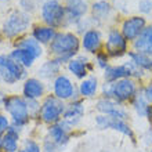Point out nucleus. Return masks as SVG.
<instances>
[{"label": "nucleus", "instance_id": "nucleus-42", "mask_svg": "<svg viewBox=\"0 0 152 152\" xmlns=\"http://www.w3.org/2000/svg\"><path fill=\"white\" fill-rule=\"evenodd\" d=\"M17 152H22V149H21V151H17Z\"/></svg>", "mask_w": 152, "mask_h": 152}, {"label": "nucleus", "instance_id": "nucleus-12", "mask_svg": "<svg viewBox=\"0 0 152 152\" xmlns=\"http://www.w3.org/2000/svg\"><path fill=\"white\" fill-rule=\"evenodd\" d=\"M72 129H73L72 126H69L64 119L60 120L58 123H54L50 126V129H48V136H50V140L58 147V149L64 148L65 145L68 144L69 132H71Z\"/></svg>", "mask_w": 152, "mask_h": 152}, {"label": "nucleus", "instance_id": "nucleus-18", "mask_svg": "<svg viewBox=\"0 0 152 152\" xmlns=\"http://www.w3.org/2000/svg\"><path fill=\"white\" fill-rule=\"evenodd\" d=\"M20 130L17 126L11 124L8 130L1 137V144L6 152H17L18 151V141H20Z\"/></svg>", "mask_w": 152, "mask_h": 152}, {"label": "nucleus", "instance_id": "nucleus-7", "mask_svg": "<svg viewBox=\"0 0 152 152\" xmlns=\"http://www.w3.org/2000/svg\"><path fill=\"white\" fill-rule=\"evenodd\" d=\"M96 124L97 127L101 129V130H115V132L129 137L133 142L136 141L133 129L130 127L127 120L119 119V118H112V116H107V115H101L100 113V115L96 116Z\"/></svg>", "mask_w": 152, "mask_h": 152}, {"label": "nucleus", "instance_id": "nucleus-17", "mask_svg": "<svg viewBox=\"0 0 152 152\" xmlns=\"http://www.w3.org/2000/svg\"><path fill=\"white\" fill-rule=\"evenodd\" d=\"M134 48L136 51L152 56V25L145 26V29L141 32V35L134 40Z\"/></svg>", "mask_w": 152, "mask_h": 152}, {"label": "nucleus", "instance_id": "nucleus-24", "mask_svg": "<svg viewBox=\"0 0 152 152\" xmlns=\"http://www.w3.org/2000/svg\"><path fill=\"white\" fill-rule=\"evenodd\" d=\"M10 58L17 61L18 64H21L25 68L32 66L35 60H36V57L33 56L32 53L28 51V50H24V48H15V50H12L10 53Z\"/></svg>", "mask_w": 152, "mask_h": 152}, {"label": "nucleus", "instance_id": "nucleus-33", "mask_svg": "<svg viewBox=\"0 0 152 152\" xmlns=\"http://www.w3.org/2000/svg\"><path fill=\"white\" fill-rule=\"evenodd\" d=\"M141 141H142V144H144L145 147L152 148V127H149V129L145 130L144 134L141 136Z\"/></svg>", "mask_w": 152, "mask_h": 152}, {"label": "nucleus", "instance_id": "nucleus-25", "mask_svg": "<svg viewBox=\"0 0 152 152\" xmlns=\"http://www.w3.org/2000/svg\"><path fill=\"white\" fill-rule=\"evenodd\" d=\"M56 31L51 26H36L32 32V37L35 40H37L40 44L51 43L54 37H56Z\"/></svg>", "mask_w": 152, "mask_h": 152}, {"label": "nucleus", "instance_id": "nucleus-37", "mask_svg": "<svg viewBox=\"0 0 152 152\" xmlns=\"http://www.w3.org/2000/svg\"><path fill=\"white\" fill-rule=\"evenodd\" d=\"M20 4L25 11H33V8H35V4L32 0H20Z\"/></svg>", "mask_w": 152, "mask_h": 152}, {"label": "nucleus", "instance_id": "nucleus-34", "mask_svg": "<svg viewBox=\"0 0 152 152\" xmlns=\"http://www.w3.org/2000/svg\"><path fill=\"white\" fill-rule=\"evenodd\" d=\"M138 10L142 14H148L152 11V0H141L138 3Z\"/></svg>", "mask_w": 152, "mask_h": 152}, {"label": "nucleus", "instance_id": "nucleus-9", "mask_svg": "<svg viewBox=\"0 0 152 152\" xmlns=\"http://www.w3.org/2000/svg\"><path fill=\"white\" fill-rule=\"evenodd\" d=\"M96 109L101 115L119 118V119L123 120L129 119V112L123 107V104H119V102H116L115 100H111V98H105V97L100 98L96 102Z\"/></svg>", "mask_w": 152, "mask_h": 152}, {"label": "nucleus", "instance_id": "nucleus-20", "mask_svg": "<svg viewBox=\"0 0 152 152\" xmlns=\"http://www.w3.org/2000/svg\"><path fill=\"white\" fill-rule=\"evenodd\" d=\"M91 64L86 62V58H83V57H80L77 60H71L68 62V71L80 80L86 79L88 75V71H91Z\"/></svg>", "mask_w": 152, "mask_h": 152}, {"label": "nucleus", "instance_id": "nucleus-14", "mask_svg": "<svg viewBox=\"0 0 152 152\" xmlns=\"http://www.w3.org/2000/svg\"><path fill=\"white\" fill-rule=\"evenodd\" d=\"M83 115H84V102L82 98H76V100H73L69 105H66L65 112H64V115H62V119H64L69 126L75 127L76 124L82 120Z\"/></svg>", "mask_w": 152, "mask_h": 152}, {"label": "nucleus", "instance_id": "nucleus-43", "mask_svg": "<svg viewBox=\"0 0 152 152\" xmlns=\"http://www.w3.org/2000/svg\"><path fill=\"white\" fill-rule=\"evenodd\" d=\"M149 152H152V148H151V151H149Z\"/></svg>", "mask_w": 152, "mask_h": 152}, {"label": "nucleus", "instance_id": "nucleus-28", "mask_svg": "<svg viewBox=\"0 0 152 152\" xmlns=\"http://www.w3.org/2000/svg\"><path fill=\"white\" fill-rule=\"evenodd\" d=\"M18 48L28 50V51L32 53V54L36 57V58L42 57V54H43V48H42L40 43L37 42V40L33 39V37H26V39L21 40L20 43H18Z\"/></svg>", "mask_w": 152, "mask_h": 152}, {"label": "nucleus", "instance_id": "nucleus-21", "mask_svg": "<svg viewBox=\"0 0 152 152\" xmlns=\"http://www.w3.org/2000/svg\"><path fill=\"white\" fill-rule=\"evenodd\" d=\"M124 77H132L130 71H129L126 64L112 65V66H108L104 71V79L108 83H113V82H118V80L124 79Z\"/></svg>", "mask_w": 152, "mask_h": 152}, {"label": "nucleus", "instance_id": "nucleus-40", "mask_svg": "<svg viewBox=\"0 0 152 152\" xmlns=\"http://www.w3.org/2000/svg\"><path fill=\"white\" fill-rule=\"evenodd\" d=\"M1 148H3V144H1V137H0V151H1Z\"/></svg>", "mask_w": 152, "mask_h": 152}, {"label": "nucleus", "instance_id": "nucleus-27", "mask_svg": "<svg viewBox=\"0 0 152 152\" xmlns=\"http://www.w3.org/2000/svg\"><path fill=\"white\" fill-rule=\"evenodd\" d=\"M129 58L136 65H138L144 72H152V58L149 56L138 51H132L129 53Z\"/></svg>", "mask_w": 152, "mask_h": 152}, {"label": "nucleus", "instance_id": "nucleus-5", "mask_svg": "<svg viewBox=\"0 0 152 152\" xmlns=\"http://www.w3.org/2000/svg\"><path fill=\"white\" fill-rule=\"evenodd\" d=\"M31 24V17L25 11H12L3 22L1 32L6 37H14L20 33L25 32Z\"/></svg>", "mask_w": 152, "mask_h": 152}, {"label": "nucleus", "instance_id": "nucleus-23", "mask_svg": "<svg viewBox=\"0 0 152 152\" xmlns=\"http://www.w3.org/2000/svg\"><path fill=\"white\" fill-rule=\"evenodd\" d=\"M132 107H133V111L136 112V115L138 118H145L147 116V109L149 107V102L147 100V97L144 96L142 88H140L137 91V94L132 100Z\"/></svg>", "mask_w": 152, "mask_h": 152}, {"label": "nucleus", "instance_id": "nucleus-31", "mask_svg": "<svg viewBox=\"0 0 152 152\" xmlns=\"http://www.w3.org/2000/svg\"><path fill=\"white\" fill-rule=\"evenodd\" d=\"M26 100V98H25ZM26 105H28V111H29V116H35L37 113H40V107L37 100H26Z\"/></svg>", "mask_w": 152, "mask_h": 152}, {"label": "nucleus", "instance_id": "nucleus-41", "mask_svg": "<svg viewBox=\"0 0 152 152\" xmlns=\"http://www.w3.org/2000/svg\"><path fill=\"white\" fill-rule=\"evenodd\" d=\"M0 1H7V0H0Z\"/></svg>", "mask_w": 152, "mask_h": 152}, {"label": "nucleus", "instance_id": "nucleus-15", "mask_svg": "<svg viewBox=\"0 0 152 152\" xmlns=\"http://www.w3.org/2000/svg\"><path fill=\"white\" fill-rule=\"evenodd\" d=\"M66 11V20L69 24L82 21V17L87 12V3L86 0H66L65 6Z\"/></svg>", "mask_w": 152, "mask_h": 152}, {"label": "nucleus", "instance_id": "nucleus-13", "mask_svg": "<svg viewBox=\"0 0 152 152\" xmlns=\"http://www.w3.org/2000/svg\"><path fill=\"white\" fill-rule=\"evenodd\" d=\"M145 18L141 15L130 17L122 24V35L126 40H136L145 29Z\"/></svg>", "mask_w": 152, "mask_h": 152}, {"label": "nucleus", "instance_id": "nucleus-8", "mask_svg": "<svg viewBox=\"0 0 152 152\" xmlns=\"http://www.w3.org/2000/svg\"><path fill=\"white\" fill-rule=\"evenodd\" d=\"M42 18L47 24V26L57 28L64 24L66 20V11L57 0H47L42 6Z\"/></svg>", "mask_w": 152, "mask_h": 152}, {"label": "nucleus", "instance_id": "nucleus-3", "mask_svg": "<svg viewBox=\"0 0 152 152\" xmlns=\"http://www.w3.org/2000/svg\"><path fill=\"white\" fill-rule=\"evenodd\" d=\"M6 112L10 113L12 120V124L17 126L18 129L24 127L25 124L29 122V111L26 100L18 96L6 97V101L3 104Z\"/></svg>", "mask_w": 152, "mask_h": 152}, {"label": "nucleus", "instance_id": "nucleus-30", "mask_svg": "<svg viewBox=\"0 0 152 152\" xmlns=\"http://www.w3.org/2000/svg\"><path fill=\"white\" fill-rule=\"evenodd\" d=\"M96 62H97V65H98L101 69H104V71H105V69L109 66V65H108V54H107V53H102V51L97 53Z\"/></svg>", "mask_w": 152, "mask_h": 152}, {"label": "nucleus", "instance_id": "nucleus-6", "mask_svg": "<svg viewBox=\"0 0 152 152\" xmlns=\"http://www.w3.org/2000/svg\"><path fill=\"white\" fill-rule=\"evenodd\" d=\"M66 105L64 104V101L57 98L56 96H48L46 97V100L42 104L40 108V118L43 119V122L50 124L58 123L61 120V116L64 115Z\"/></svg>", "mask_w": 152, "mask_h": 152}, {"label": "nucleus", "instance_id": "nucleus-1", "mask_svg": "<svg viewBox=\"0 0 152 152\" xmlns=\"http://www.w3.org/2000/svg\"><path fill=\"white\" fill-rule=\"evenodd\" d=\"M50 51L56 56V60L60 64L69 62L79 51V39L71 32L57 33L54 40L50 43Z\"/></svg>", "mask_w": 152, "mask_h": 152}, {"label": "nucleus", "instance_id": "nucleus-10", "mask_svg": "<svg viewBox=\"0 0 152 152\" xmlns=\"http://www.w3.org/2000/svg\"><path fill=\"white\" fill-rule=\"evenodd\" d=\"M107 54L111 57H122L127 53V40L118 29H111L105 43Z\"/></svg>", "mask_w": 152, "mask_h": 152}, {"label": "nucleus", "instance_id": "nucleus-32", "mask_svg": "<svg viewBox=\"0 0 152 152\" xmlns=\"http://www.w3.org/2000/svg\"><path fill=\"white\" fill-rule=\"evenodd\" d=\"M22 152H42L40 145L37 144L36 141L33 140H26L25 141V147L22 149Z\"/></svg>", "mask_w": 152, "mask_h": 152}, {"label": "nucleus", "instance_id": "nucleus-29", "mask_svg": "<svg viewBox=\"0 0 152 152\" xmlns=\"http://www.w3.org/2000/svg\"><path fill=\"white\" fill-rule=\"evenodd\" d=\"M93 12H94L96 20H108V17L112 12V8L107 1L100 0V1H96L93 4Z\"/></svg>", "mask_w": 152, "mask_h": 152}, {"label": "nucleus", "instance_id": "nucleus-36", "mask_svg": "<svg viewBox=\"0 0 152 152\" xmlns=\"http://www.w3.org/2000/svg\"><path fill=\"white\" fill-rule=\"evenodd\" d=\"M58 151V147H57L54 142H53L50 138H47V140L44 141L43 144V152H57Z\"/></svg>", "mask_w": 152, "mask_h": 152}, {"label": "nucleus", "instance_id": "nucleus-22", "mask_svg": "<svg viewBox=\"0 0 152 152\" xmlns=\"http://www.w3.org/2000/svg\"><path fill=\"white\" fill-rule=\"evenodd\" d=\"M79 96H82L83 98H91L97 94L98 91V80H97L96 76H90V77H86L80 82L79 84Z\"/></svg>", "mask_w": 152, "mask_h": 152}, {"label": "nucleus", "instance_id": "nucleus-35", "mask_svg": "<svg viewBox=\"0 0 152 152\" xmlns=\"http://www.w3.org/2000/svg\"><path fill=\"white\" fill-rule=\"evenodd\" d=\"M10 126H11V124H10V120H8V118L0 113V136L7 132Z\"/></svg>", "mask_w": 152, "mask_h": 152}, {"label": "nucleus", "instance_id": "nucleus-19", "mask_svg": "<svg viewBox=\"0 0 152 152\" xmlns=\"http://www.w3.org/2000/svg\"><path fill=\"white\" fill-rule=\"evenodd\" d=\"M82 46L84 51L87 53H96L101 47V33L97 29H88L83 33L82 37Z\"/></svg>", "mask_w": 152, "mask_h": 152}, {"label": "nucleus", "instance_id": "nucleus-39", "mask_svg": "<svg viewBox=\"0 0 152 152\" xmlns=\"http://www.w3.org/2000/svg\"><path fill=\"white\" fill-rule=\"evenodd\" d=\"M145 119H147L149 123L152 124V105L151 104H149L148 109H147V116H145Z\"/></svg>", "mask_w": 152, "mask_h": 152}, {"label": "nucleus", "instance_id": "nucleus-16", "mask_svg": "<svg viewBox=\"0 0 152 152\" xmlns=\"http://www.w3.org/2000/svg\"><path fill=\"white\" fill-rule=\"evenodd\" d=\"M22 93H24V98H26V100H37L43 96L44 84L42 83V80L36 79V77L26 79L24 83V87H22Z\"/></svg>", "mask_w": 152, "mask_h": 152}, {"label": "nucleus", "instance_id": "nucleus-4", "mask_svg": "<svg viewBox=\"0 0 152 152\" xmlns=\"http://www.w3.org/2000/svg\"><path fill=\"white\" fill-rule=\"evenodd\" d=\"M26 77V68L10 58V56H0V83L14 84Z\"/></svg>", "mask_w": 152, "mask_h": 152}, {"label": "nucleus", "instance_id": "nucleus-2", "mask_svg": "<svg viewBox=\"0 0 152 152\" xmlns=\"http://www.w3.org/2000/svg\"><path fill=\"white\" fill-rule=\"evenodd\" d=\"M137 91H138L137 83L132 77H124V79H120L118 82H113V83L105 82L101 87L102 97L115 100L119 104H124V102L132 101L137 94Z\"/></svg>", "mask_w": 152, "mask_h": 152}, {"label": "nucleus", "instance_id": "nucleus-38", "mask_svg": "<svg viewBox=\"0 0 152 152\" xmlns=\"http://www.w3.org/2000/svg\"><path fill=\"white\" fill-rule=\"evenodd\" d=\"M142 91H144V96L147 97L148 102L152 105V82L147 84L145 87H142Z\"/></svg>", "mask_w": 152, "mask_h": 152}, {"label": "nucleus", "instance_id": "nucleus-26", "mask_svg": "<svg viewBox=\"0 0 152 152\" xmlns=\"http://www.w3.org/2000/svg\"><path fill=\"white\" fill-rule=\"evenodd\" d=\"M60 68H61V64L57 60H48L37 69V75L42 79H51V77H54L57 73L60 72Z\"/></svg>", "mask_w": 152, "mask_h": 152}, {"label": "nucleus", "instance_id": "nucleus-11", "mask_svg": "<svg viewBox=\"0 0 152 152\" xmlns=\"http://www.w3.org/2000/svg\"><path fill=\"white\" fill-rule=\"evenodd\" d=\"M53 91L54 96L60 100H71L76 96V87L72 83V80L69 79L66 75H58L54 79V84H53Z\"/></svg>", "mask_w": 152, "mask_h": 152}]
</instances>
